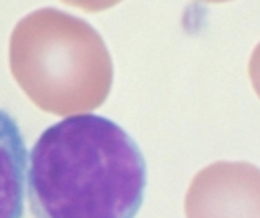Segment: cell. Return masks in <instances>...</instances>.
<instances>
[{"label":"cell","mask_w":260,"mask_h":218,"mask_svg":"<svg viewBox=\"0 0 260 218\" xmlns=\"http://www.w3.org/2000/svg\"><path fill=\"white\" fill-rule=\"evenodd\" d=\"M147 167L127 131L102 115H72L30 151L28 204L34 218H135Z\"/></svg>","instance_id":"6da1fadb"},{"label":"cell","mask_w":260,"mask_h":218,"mask_svg":"<svg viewBox=\"0 0 260 218\" xmlns=\"http://www.w3.org/2000/svg\"><path fill=\"white\" fill-rule=\"evenodd\" d=\"M8 62L28 99L58 117L98 109L113 84V62L100 32L58 8L34 10L14 26Z\"/></svg>","instance_id":"7a4b0ae2"},{"label":"cell","mask_w":260,"mask_h":218,"mask_svg":"<svg viewBox=\"0 0 260 218\" xmlns=\"http://www.w3.org/2000/svg\"><path fill=\"white\" fill-rule=\"evenodd\" d=\"M187 218H260V169L218 161L195 174L185 196Z\"/></svg>","instance_id":"3957f363"},{"label":"cell","mask_w":260,"mask_h":218,"mask_svg":"<svg viewBox=\"0 0 260 218\" xmlns=\"http://www.w3.org/2000/svg\"><path fill=\"white\" fill-rule=\"evenodd\" d=\"M30 155L16 119L0 109V218H22Z\"/></svg>","instance_id":"277c9868"},{"label":"cell","mask_w":260,"mask_h":218,"mask_svg":"<svg viewBox=\"0 0 260 218\" xmlns=\"http://www.w3.org/2000/svg\"><path fill=\"white\" fill-rule=\"evenodd\" d=\"M68 6H74V8H80V10H86L89 14H95V12H102V10H109L113 6H117L121 0H62Z\"/></svg>","instance_id":"5b68a950"},{"label":"cell","mask_w":260,"mask_h":218,"mask_svg":"<svg viewBox=\"0 0 260 218\" xmlns=\"http://www.w3.org/2000/svg\"><path fill=\"white\" fill-rule=\"evenodd\" d=\"M248 76H250V84L254 87L256 95L260 97V44L254 48L250 62H248Z\"/></svg>","instance_id":"8992f818"},{"label":"cell","mask_w":260,"mask_h":218,"mask_svg":"<svg viewBox=\"0 0 260 218\" xmlns=\"http://www.w3.org/2000/svg\"><path fill=\"white\" fill-rule=\"evenodd\" d=\"M197 2H207V4H220V2H229V0H197Z\"/></svg>","instance_id":"52a82bcc"}]
</instances>
